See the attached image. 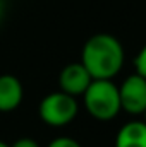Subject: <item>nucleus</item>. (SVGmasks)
Here are the masks:
<instances>
[{
    "mask_svg": "<svg viewBox=\"0 0 146 147\" xmlns=\"http://www.w3.org/2000/svg\"><path fill=\"white\" fill-rule=\"evenodd\" d=\"M0 147H10L7 142H3V140H0Z\"/></svg>",
    "mask_w": 146,
    "mask_h": 147,
    "instance_id": "f8f14e48",
    "label": "nucleus"
},
{
    "mask_svg": "<svg viewBox=\"0 0 146 147\" xmlns=\"http://www.w3.org/2000/svg\"><path fill=\"white\" fill-rule=\"evenodd\" d=\"M3 21V0H0V24Z\"/></svg>",
    "mask_w": 146,
    "mask_h": 147,
    "instance_id": "9b49d317",
    "label": "nucleus"
},
{
    "mask_svg": "<svg viewBox=\"0 0 146 147\" xmlns=\"http://www.w3.org/2000/svg\"><path fill=\"white\" fill-rule=\"evenodd\" d=\"M120 108L132 116H143L146 110V79L139 74H131L119 86Z\"/></svg>",
    "mask_w": 146,
    "mask_h": 147,
    "instance_id": "20e7f679",
    "label": "nucleus"
},
{
    "mask_svg": "<svg viewBox=\"0 0 146 147\" xmlns=\"http://www.w3.org/2000/svg\"><path fill=\"white\" fill-rule=\"evenodd\" d=\"M77 101L74 96H69L62 91L48 92L38 105L40 120L53 128H62L72 123L77 116Z\"/></svg>",
    "mask_w": 146,
    "mask_h": 147,
    "instance_id": "7ed1b4c3",
    "label": "nucleus"
},
{
    "mask_svg": "<svg viewBox=\"0 0 146 147\" xmlns=\"http://www.w3.org/2000/svg\"><path fill=\"white\" fill-rule=\"evenodd\" d=\"M46 147H83V146L72 137H57Z\"/></svg>",
    "mask_w": 146,
    "mask_h": 147,
    "instance_id": "1a4fd4ad",
    "label": "nucleus"
},
{
    "mask_svg": "<svg viewBox=\"0 0 146 147\" xmlns=\"http://www.w3.org/2000/svg\"><path fill=\"white\" fill-rule=\"evenodd\" d=\"M134 70H136V74H139L141 77L146 79V45L134 57Z\"/></svg>",
    "mask_w": 146,
    "mask_h": 147,
    "instance_id": "6e6552de",
    "label": "nucleus"
},
{
    "mask_svg": "<svg viewBox=\"0 0 146 147\" xmlns=\"http://www.w3.org/2000/svg\"><path fill=\"white\" fill-rule=\"evenodd\" d=\"M10 147H41V146L38 144L35 139H31V137H21L16 142H12Z\"/></svg>",
    "mask_w": 146,
    "mask_h": 147,
    "instance_id": "9d476101",
    "label": "nucleus"
},
{
    "mask_svg": "<svg viewBox=\"0 0 146 147\" xmlns=\"http://www.w3.org/2000/svg\"><path fill=\"white\" fill-rule=\"evenodd\" d=\"M115 147H146V121L134 120L124 123L117 135Z\"/></svg>",
    "mask_w": 146,
    "mask_h": 147,
    "instance_id": "0eeeda50",
    "label": "nucleus"
},
{
    "mask_svg": "<svg viewBox=\"0 0 146 147\" xmlns=\"http://www.w3.org/2000/svg\"><path fill=\"white\" fill-rule=\"evenodd\" d=\"M122 43L108 33H96L86 39L81 50V63L93 79H113L124 67Z\"/></svg>",
    "mask_w": 146,
    "mask_h": 147,
    "instance_id": "f257e3e1",
    "label": "nucleus"
},
{
    "mask_svg": "<svg viewBox=\"0 0 146 147\" xmlns=\"http://www.w3.org/2000/svg\"><path fill=\"white\" fill-rule=\"evenodd\" d=\"M84 108L98 121H110L120 111L119 86L110 79H93L83 94Z\"/></svg>",
    "mask_w": 146,
    "mask_h": 147,
    "instance_id": "f03ea898",
    "label": "nucleus"
},
{
    "mask_svg": "<svg viewBox=\"0 0 146 147\" xmlns=\"http://www.w3.org/2000/svg\"><path fill=\"white\" fill-rule=\"evenodd\" d=\"M143 120L146 121V110H145V113H143Z\"/></svg>",
    "mask_w": 146,
    "mask_h": 147,
    "instance_id": "ddd939ff",
    "label": "nucleus"
},
{
    "mask_svg": "<svg viewBox=\"0 0 146 147\" xmlns=\"http://www.w3.org/2000/svg\"><path fill=\"white\" fill-rule=\"evenodd\" d=\"M91 80L93 77L86 70V67L81 62H72V63H67L59 74V87H60L59 91L74 98H79L84 94Z\"/></svg>",
    "mask_w": 146,
    "mask_h": 147,
    "instance_id": "39448f33",
    "label": "nucleus"
},
{
    "mask_svg": "<svg viewBox=\"0 0 146 147\" xmlns=\"http://www.w3.org/2000/svg\"><path fill=\"white\" fill-rule=\"evenodd\" d=\"M24 98V87L21 80L12 74L0 75V113L16 111Z\"/></svg>",
    "mask_w": 146,
    "mask_h": 147,
    "instance_id": "423d86ee",
    "label": "nucleus"
}]
</instances>
